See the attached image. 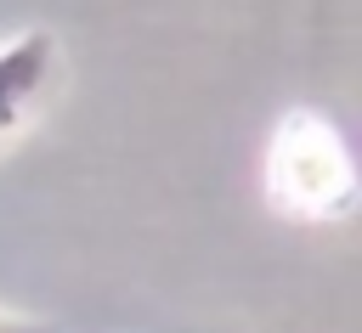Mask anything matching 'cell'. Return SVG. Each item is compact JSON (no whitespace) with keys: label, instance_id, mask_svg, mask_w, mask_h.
I'll use <instances>...</instances> for the list:
<instances>
[{"label":"cell","instance_id":"obj_1","mask_svg":"<svg viewBox=\"0 0 362 333\" xmlns=\"http://www.w3.org/2000/svg\"><path fill=\"white\" fill-rule=\"evenodd\" d=\"M272 181L288 198V209H305V214H345L351 209V164L322 119L283 124L277 152H272Z\"/></svg>","mask_w":362,"mask_h":333},{"label":"cell","instance_id":"obj_2","mask_svg":"<svg viewBox=\"0 0 362 333\" xmlns=\"http://www.w3.org/2000/svg\"><path fill=\"white\" fill-rule=\"evenodd\" d=\"M62 79V45L51 28H23L0 45V147L17 141L51 102Z\"/></svg>","mask_w":362,"mask_h":333},{"label":"cell","instance_id":"obj_3","mask_svg":"<svg viewBox=\"0 0 362 333\" xmlns=\"http://www.w3.org/2000/svg\"><path fill=\"white\" fill-rule=\"evenodd\" d=\"M0 333H57V322H45V316H28V310H11V305H0Z\"/></svg>","mask_w":362,"mask_h":333}]
</instances>
